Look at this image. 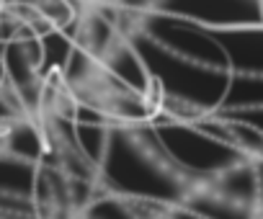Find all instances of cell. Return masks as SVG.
<instances>
[{
	"label": "cell",
	"mask_w": 263,
	"mask_h": 219,
	"mask_svg": "<svg viewBox=\"0 0 263 219\" xmlns=\"http://www.w3.org/2000/svg\"><path fill=\"white\" fill-rule=\"evenodd\" d=\"M8 80V67H6V44H0V85Z\"/></svg>",
	"instance_id": "1"
}]
</instances>
